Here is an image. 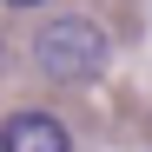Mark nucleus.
<instances>
[{"mask_svg":"<svg viewBox=\"0 0 152 152\" xmlns=\"http://www.w3.org/2000/svg\"><path fill=\"white\" fill-rule=\"evenodd\" d=\"M106 60H113V40L86 13H60V20H46L33 33V66H40V80H53V86H86V80L106 73Z\"/></svg>","mask_w":152,"mask_h":152,"instance_id":"nucleus-1","label":"nucleus"},{"mask_svg":"<svg viewBox=\"0 0 152 152\" xmlns=\"http://www.w3.org/2000/svg\"><path fill=\"white\" fill-rule=\"evenodd\" d=\"M0 152H73V132H66L53 113H7Z\"/></svg>","mask_w":152,"mask_h":152,"instance_id":"nucleus-2","label":"nucleus"},{"mask_svg":"<svg viewBox=\"0 0 152 152\" xmlns=\"http://www.w3.org/2000/svg\"><path fill=\"white\" fill-rule=\"evenodd\" d=\"M7 7H40V0H7Z\"/></svg>","mask_w":152,"mask_h":152,"instance_id":"nucleus-3","label":"nucleus"}]
</instances>
